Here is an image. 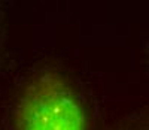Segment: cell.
Segmentation results:
<instances>
[{"mask_svg":"<svg viewBox=\"0 0 149 130\" xmlns=\"http://www.w3.org/2000/svg\"><path fill=\"white\" fill-rule=\"evenodd\" d=\"M15 130H86L81 100L63 76L52 70L27 84L15 109Z\"/></svg>","mask_w":149,"mask_h":130,"instance_id":"obj_1","label":"cell"}]
</instances>
